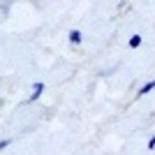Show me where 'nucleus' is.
I'll list each match as a JSON object with an SVG mask.
<instances>
[{"instance_id":"f257e3e1","label":"nucleus","mask_w":155,"mask_h":155,"mask_svg":"<svg viewBox=\"0 0 155 155\" xmlns=\"http://www.w3.org/2000/svg\"><path fill=\"white\" fill-rule=\"evenodd\" d=\"M42 88H44V86H42V84H35V91H32V95H30V102H32V100H37V97H39V93H42Z\"/></svg>"},{"instance_id":"f03ea898","label":"nucleus","mask_w":155,"mask_h":155,"mask_svg":"<svg viewBox=\"0 0 155 155\" xmlns=\"http://www.w3.org/2000/svg\"><path fill=\"white\" fill-rule=\"evenodd\" d=\"M153 88H155V81H148V84H146V86L141 88V91H139V95H146V93H148V91H153Z\"/></svg>"},{"instance_id":"7ed1b4c3","label":"nucleus","mask_w":155,"mask_h":155,"mask_svg":"<svg viewBox=\"0 0 155 155\" xmlns=\"http://www.w3.org/2000/svg\"><path fill=\"white\" fill-rule=\"evenodd\" d=\"M70 39H72V42H74V44H79V42H81V35H79L77 30H74V32H72V35H70Z\"/></svg>"},{"instance_id":"20e7f679","label":"nucleus","mask_w":155,"mask_h":155,"mask_svg":"<svg viewBox=\"0 0 155 155\" xmlns=\"http://www.w3.org/2000/svg\"><path fill=\"white\" fill-rule=\"evenodd\" d=\"M139 42H141V37H139V35H134V37L130 39V46H139Z\"/></svg>"}]
</instances>
